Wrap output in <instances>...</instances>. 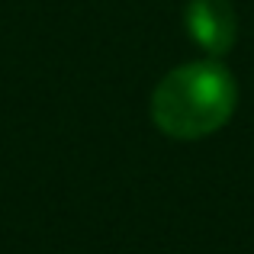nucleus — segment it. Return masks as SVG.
Returning <instances> with one entry per match:
<instances>
[{
	"instance_id": "f257e3e1",
	"label": "nucleus",
	"mask_w": 254,
	"mask_h": 254,
	"mask_svg": "<svg viewBox=\"0 0 254 254\" xmlns=\"http://www.w3.org/2000/svg\"><path fill=\"white\" fill-rule=\"evenodd\" d=\"M238 103V84L216 58L168 71L151 93V123L171 138L193 142L219 132Z\"/></svg>"
},
{
	"instance_id": "f03ea898",
	"label": "nucleus",
	"mask_w": 254,
	"mask_h": 254,
	"mask_svg": "<svg viewBox=\"0 0 254 254\" xmlns=\"http://www.w3.org/2000/svg\"><path fill=\"white\" fill-rule=\"evenodd\" d=\"M184 23L190 39L209 55L232 52L238 39V16L229 0H190L184 10Z\"/></svg>"
}]
</instances>
